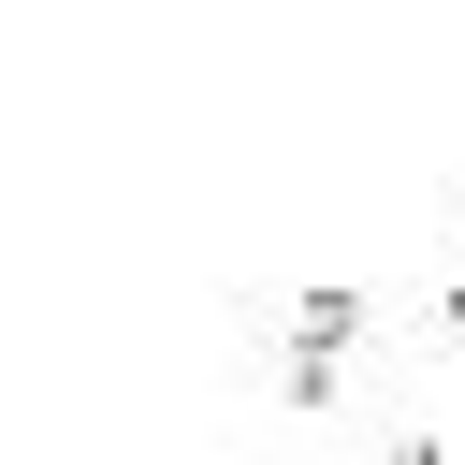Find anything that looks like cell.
Listing matches in <instances>:
<instances>
[{"label":"cell","instance_id":"6da1fadb","mask_svg":"<svg viewBox=\"0 0 465 465\" xmlns=\"http://www.w3.org/2000/svg\"><path fill=\"white\" fill-rule=\"evenodd\" d=\"M392 465H436V450H421V436H407V450H392Z\"/></svg>","mask_w":465,"mask_h":465},{"label":"cell","instance_id":"7a4b0ae2","mask_svg":"<svg viewBox=\"0 0 465 465\" xmlns=\"http://www.w3.org/2000/svg\"><path fill=\"white\" fill-rule=\"evenodd\" d=\"M450 334H465V276H450Z\"/></svg>","mask_w":465,"mask_h":465}]
</instances>
